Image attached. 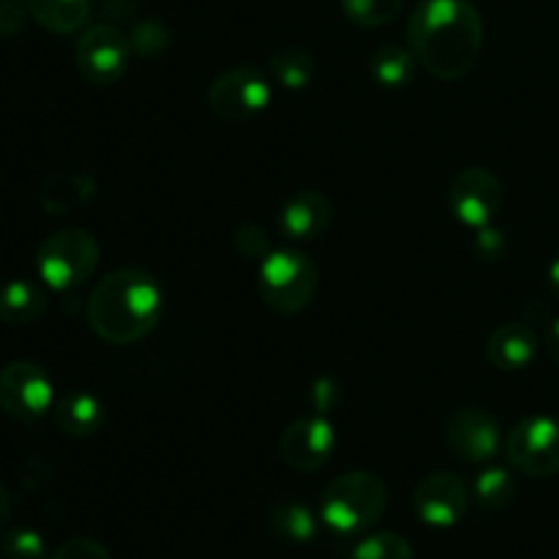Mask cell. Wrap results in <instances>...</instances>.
<instances>
[{
	"label": "cell",
	"mask_w": 559,
	"mask_h": 559,
	"mask_svg": "<svg viewBox=\"0 0 559 559\" xmlns=\"http://www.w3.org/2000/svg\"><path fill=\"white\" fill-rule=\"evenodd\" d=\"M415 58L437 80H462L484 47V16L469 0H420L407 25Z\"/></svg>",
	"instance_id": "cell-1"
},
{
	"label": "cell",
	"mask_w": 559,
	"mask_h": 559,
	"mask_svg": "<svg viewBox=\"0 0 559 559\" xmlns=\"http://www.w3.org/2000/svg\"><path fill=\"white\" fill-rule=\"evenodd\" d=\"M164 317V289L147 271L107 273L87 298V322L109 344H134L156 331Z\"/></svg>",
	"instance_id": "cell-2"
},
{
	"label": "cell",
	"mask_w": 559,
	"mask_h": 559,
	"mask_svg": "<svg viewBox=\"0 0 559 559\" xmlns=\"http://www.w3.org/2000/svg\"><path fill=\"white\" fill-rule=\"evenodd\" d=\"M388 508L385 480L377 473L353 469L328 484L320 500V519L333 535H360L374 527Z\"/></svg>",
	"instance_id": "cell-3"
},
{
	"label": "cell",
	"mask_w": 559,
	"mask_h": 559,
	"mask_svg": "<svg viewBox=\"0 0 559 559\" xmlns=\"http://www.w3.org/2000/svg\"><path fill=\"white\" fill-rule=\"evenodd\" d=\"M317 287H320V271L300 251L282 249L262 257L260 271H257V289H260L262 304L273 314H300L314 300Z\"/></svg>",
	"instance_id": "cell-4"
},
{
	"label": "cell",
	"mask_w": 559,
	"mask_h": 559,
	"mask_svg": "<svg viewBox=\"0 0 559 559\" xmlns=\"http://www.w3.org/2000/svg\"><path fill=\"white\" fill-rule=\"evenodd\" d=\"M102 249L87 229L63 227L47 235L36 251L38 278L55 293H71L96 273Z\"/></svg>",
	"instance_id": "cell-5"
},
{
	"label": "cell",
	"mask_w": 559,
	"mask_h": 559,
	"mask_svg": "<svg viewBox=\"0 0 559 559\" xmlns=\"http://www.w3.org/2000/svg\"><path fill=\"white\" fill-rule=\"evenodd\" d=\"M506 456L513 469L530 478L559 475V418L533 415L519 420L506 440Z\"/></svg>",
	"instance_id": "cell-6"
},
{
	"label": "cell",
	"mask_w": 559,
	"mask_h": 559,
	"mask_svg": "<svg viewBox=\"0 0 559 559\" xmlns=\"http://www.w3.org/2000/svg\"><path fill=\"white\" fill-rule=\"evenodd\" d=\"M271 80L254 66H235V69L218 74L207 87V104H211L213 115L229 120V123L254 118L271 104Z\"/></svg>",
	"instance_id": "cell-7"
},
{
	"label": "cell",
	"mask_w": 559,
	"mask_h": 559,
	"mask_svg": "<svg viewBox=\"0 0 559 559\" xmlns=\"http://www.w3.org/2000/svg\"><path fill=\"white\" fill-rule=\"evenodd\" d=\"M55 404V385L47 371L31 360H14L0 369V409L22 424L44 418Z\"/></svg>",
	"instance_id": "cell-8"
},
{
	"label": "cell",
	"mask_w": 559,
	"mask_h": 559,
	"mask_svg": "<svg viewBox=\"0 0 559 559\" xmlns=\"http://www.w3.org/2000/svg\"><path fill=\"white\" fill-rule=\"evenodd\" d=\"M131 41L115 25H91L80 36L74 49L76 69L93 85H112L129 69Z\"/></svg>",
	"instance_id": "cell-9"
},
{
	"label": "cell",
	"mask_w": 559,
	"mask_h": 559,
	"mask_svg": "<svg viewBox=\"0 0 559 559\" xmlns=\"http://www.w3.org/2000/svg\"><path fill=\"white\" fill-rule=\"evenodd\" d=\"M448 205H451V213L464 224V227H489L502 207L500 178L486 167L462 169V173L451 180Z\"/></svg>",
	"instance_id": "cell-10"
},
{
	"label": "cell",
	"mask_w": 559,
	"mask_h": 559,
	"mask_svg": "<svg viewBox=\"0 0 559 559\" xmlns=\"http://www.w3.org/2000/svg\"><path fill=\"white\" fill-rule=\"evenodd\" d=\"M469 495L453 473H431L415 486L413 511L426 527L451 530L467 516Z\"/></svg>",
	"instance_id": "cell-11"
},
{
	"label": "cell",
	"mask_w": 559,
	"mask_h": 559,
	"mask_svg": "<svg viewBox=\"0 0 559 559\" xmlns=\"http://www.w3.org/2000/svg\"><path fill=\"white\" fill-rule=\"evenodd\" d=\"M333 448H336V431L331 420L311 415L284 429L278 440V456L295 473H317L331 462Z\"/></svg>",
	"instance_id": "cell-12"
},
{
	"label": "cell",
	"mask_w": 559,
	"mask_h": 559,
	"mask_svg": "<svg viewBox=\"0 0 559 559\" xmlns=\"http://www.w3.org/2000/svg\"><path fill=\"white\" fill-rule=\"evenodd\" d=\"M445 440L464 462L486 464L500 453V424L489 409L464 407L448 420Z\"/></svg>",
	"instance_id": "cell-13"
},
{
	"label": "cell",
	"mask_w": 559,
	"mask_h": 559,
	"mask_svg": "<svg viewBox=\"0 0 559 559\" xmlns=\"http://www.w3.org/2000/svg\"><path fill=\"white\" fill-rule=\"evenodd\" d=\"M333 205L322 191L306 189L289 197L278 213V229L289 240H317L331 227Z\"/></svg>",
	"instance_id": "cell-14"
},
{
	"label": "cell",
	"mask_w": 559,
	"mask_h": 559,
	"mask_svg": "<svg viewBox=\"0 0 559 559\" xmlns=\"http://www.w3.org/2000/svg\"><path fill=\"white\" fill-rule=\"evenodd\" d=\"M538 333L524 322H506L497 328L486 344L491 366L500 371H522L538 358Z\"/></svg>",
	"instance_id": "cell-15"
},
{
	"label": "cell",
	"mask_w": 559,
	"mask_h": 559,
	"mask_svg": "<svg viewBox=\"0 0 559 559\" xmlns=\"http://www.w3.org/2000/svg\"><path fill=\"white\" fill-rule=\"evenodd\" d=\"M104 420H107V409H104L102 399L93 393L76 391L55 404V426L69 437L96 435Z\"/></svg>",
	"instance_id": "cell-16"
},
{
	"label": "cell",
	"mask_w": 559,
	"mask_h": 559,
	"mask_svg": "<svg viewBox=\"0 0 559 559\" xmlns=\"http://www.w3.org/2000/svg\"><path fill=\"white\" fill-rule=\"evenodd\" d=\"M47 309V295L36 282L14 278L0 287V322L5 325H31Z\"/></svg>",
	"instance_id": "cell-17"
},
{
	"label": "cell",
	"mask_w": 559,
	"mask_h": 559,
	"mask_svg": "<svg viewBox=\"0 0 559 559\" xmlns=\"http://www.w3.org/2000/svg\"><path fill=\"white\" fill-rule=\"evenodd\" d=\"M96 191V183H93L87 175L76 173H58L49 175L47 183L41 186V207L49 213V216H60V213H69L74 207L85 205L87 200Z\"/></svg>",
	"instance_id": "cell-18"
},
{
	"label": "cell",
	"mask_w": 559,
	"mask_h": 559,
	"mask_svg": "<svg viewBox=\"0 0 559 559\" xmlns=\"http://www.w3.org/2000/svg\"><path fill=\"white\" fill-rule=\"evenodd\" d=\"M27 11L52 33H74L91 16V0H27Z\"/></svg>",
	"instance_id": "cell-19"
},
{
	"label": "cell",
	"mask_w": 559,
	"mask_h": 559,
	"mask_svg": "<svg viewBox=\"0 0 559 559\" xmlns=\"http://www.w3.org/2000/svg\"><path fill=\"white\" fill-rule=\"evenodd\" d=\"M415 60L418 58H415V52H409V49L399 47V44H382V47L371 55L369 71L371 76H374L377 85L396 91V87H404L413 82Z\"/></svg>",
	"instance_id": "cell-20"
},
{
	"label": "cell",
	"mask_w": 559,
	"mask_h": 559,
	"mask_svg": "<svg viewBox=\"0 0 559 559\" xmlns=\"http://www.w3.org/2000/svg\"><path fill=\"white\" fill-rule=\"evenodd\" d=\"M271 527L278 538L289 544H309L317 538V519L309 506L295 500H282L271 511Z\"/></svg>",
	"instance_id": "cell-21"
},
{
	"label": "cell",
	"mask_w": 559,
	"mask_h": 559,
	"mask_svg": "<svg viewBox=\"0 0 559 559\" xmlns=\"http://www.w3.org/2000/svg\"><path fill=\"white\" fill-rule=\"evenodd\" d=\"M271 74L287 91H304L317 74L314 58L304 49H282L271 58Z\"/></svg>",
	"instance_id": "cell-22"
},
{
	"label": "cell",
	"mask_w": 559,
	"mask_h": 559,
	"mask_svg": "<svg viewBox=\"0 0 559 559\" xmlns=\"http://www.w3.org/2000/svg\"><path fill=\"white\" fill-rule=\"evenodd\" d=\"M475 500L486 508V511H502L516 497V478L511 469L506 467H486L484 473L475 478L473 484Z\"/></svg>",
	"instance_id": "cell-23"
},
{
	"label": "cell",
	"mask_w": 559,
	"mask_h": 559,
	"mask_svg": "<svg viewBox=\"0 0 559 559\" xmlns=\"http://www.w3.org/2000/svg\"><path fill=\"white\" fill-rule=\"evenodd\" d=\"M404 0H342L349 22L360 27H382L393 22L402 11Z\"/></svg>",
	"instance_id": "cell-24"
},
{
	"label": "cell",
	"mask_w": 559,
	"mask_h": 559,
	"mask_svg": "<svg viewBox=\"0 0 559 559\" xmlns=\"http://www.w3.org/2000/svg\"><path fill=\"white\" fill-rule=\"evenodd\" d=\"M349 559H415V551L399 533H371L355 546Z\"/></svg>",
	"instance_id": "cell-25"
},
{
	"label": "cell",
	"mask_w": 559,
	"mask_h": 559,
	"mask_svg": "<svg viewBox=\"0 0 559 559\" xmlns=\"http://www.w3.org/2000/svg\"><path fill=\"white\" fill-rule=\"evenodd\" d=\"M5 559H47V540L33 527H14L0 540Z\"/></svg>",
	"instance_id": "cell-26"
},
{
	"label": "cell",
	"mask_w": 559,
	"mask_h": 559,
	"mask_svg": "<svg viewBox=\"0 0 559 559\" xmlns=\"http://www.w3.org/2000/svg\"><path fill=\"white\" fill-rule=\"evenodd\" d=\"M129 41L136 55H142V58H156V55H162L167 49L169 33L158 20H142L131 27Z\"/></svg>",
	"instance_id": "cell-27"
},
{
	"label": "cell",
	"mask_w": 559,
	"mask_h": 559,
	"mask_svg": "<svg viewBox=\"0 0 559 559\" xmlns=\"http://www.w3.org/2000/svg\"><path fill=\"white\" fill-rule=\"evenodd\" d=\"M235 246L246 257H254V260H262V257L271 254V238L257 224H243V227L235 229Z\"/></svg>",
	"instance_id": "cell-28"
},
{
	"label": "cell",
	"mask_w": 559,
	"mask_h": 559,
	"mask_svg": "<svg viewBox=\"0 0 559 559\" xmlns=\"http://www.w3.org/2000/svg\"><path fill=\"white\" fill-rule=\"evenodd\" d=\"M49 559H112L109 549L93 538H71L60 544Z\"/></svg>",
	"instance_id": "cell-29"
},
{
	"label": "cell",
	"mask_w": 559,
	"mask_h": 559,
	"mask_svg": "<svg viewBox=\"0 0 559 559\" xmlns=\"http://www.w3.org/2000/svg\"><path fill=\"white\" fill-rule=\"evenodd\" d=\"M27 0H0V38H11L25 27Z\"/></svg>",
	"instance_id": "cell-30"
},
{
	"label": "cell",
	"mask_w": 559,
	"mask_h": 559,
	"mask_svg": "<svg viewBox=\"0 0 559 559\" xmlns=\"http://www.w3.org/2000/svg\"><path fill=\"white\" fill-rule=\"evenodd\" d=\"M506 235L500 233V229H495L489 224V227L478 229V238H475V251H478V257H484V260L495 262V260H502L506 257Z\"/></svg>",
	"instance_id": "cell-31"
},
{
	"label": "cell",
	"mask_w": 559,
	"mask_h": 559,
	"mask_svg": "<svg viewBox=\"0 0 559 559\" xmlns=\"http://www.w3.org/2000/svg\"><path fill=\"white\" fill-rule=\"evenodd\" d=\"M546 353H549V358L555 364H559V317L551 322L549 333H546Z\"/></svg>",
	"instance_id": "cell-32"
},
{
	"label": "cell",
	"mask_w": 559,
	"mask_h": 559,
	"mask_svg": "<svg viewBox=\"0 0 559 559\" xmlns=\"http://www.w3.org/2000/svg\"><path fill=\"white\" fill-rule=\"evenodd\" d=\"M9 516H11V497L9 491H5V486L0 484V533H3L5 524H9Z\"/></svg>",
	"instance_id": "cell-33"
},
{
	"label": "cell",
	"mask_w": 559,
	"mask_h": 559,
	"mask_svg": "<svg viewBox=\"0 0 559 559\" xmlns=\"http://www.w3.org/2000/svg\"><path fill=\"white\" fill-rule=\"evenodd\" d=\"M549 289H551V295L559 300V257L549 265Z\"/></svg>",
	"instance_id": "cell-34"
}]
</instances>
